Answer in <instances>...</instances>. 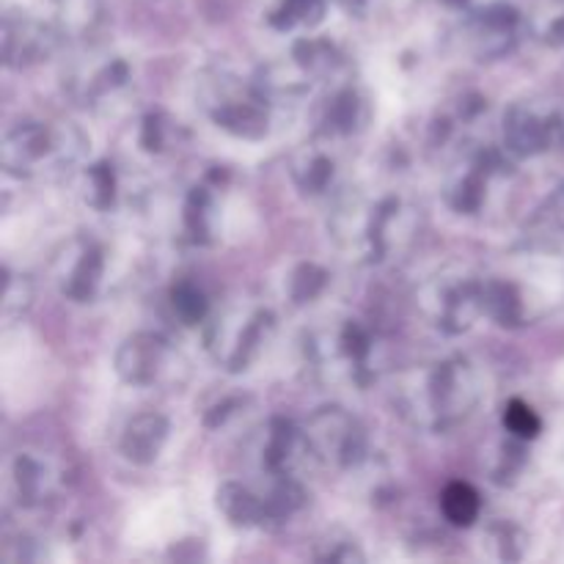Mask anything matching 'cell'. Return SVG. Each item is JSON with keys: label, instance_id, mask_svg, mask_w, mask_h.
I'll list each match as a JSON object with an SVG mask.
<instances>
[{"label": "cell", "instance_id": "1", "mask_svg": "<svg viewBox=\"0 0 564 564\" xmlns=\"http://www.w3.org/2000/svg\"><path fill=\"white\" fill-rule=\"evenodd\" d=\"M405 408L416 422L430 427H444L455 419L466 416L477 402V380L468 364H438L430 372H419L416 383L405 386Z\"/></svg>", "mask_w": 564, "mask_h": 564}, {"label": "cell", "instance_id": "2", "mask_svg": "<svg viewBox=\"0 0 564 564\" xmlns=\"http://www.w3.org/2000/svg\"><path fill=\"white\" fill-rule=\"evenodd\" d=\"M424 301H427V312L435 319V325L457 334V330H466L471 325L479 308H485V286H479L471 279H463V275L441 279L427 286Z\"/></svg>", "mask_w": 564, "mask_h": 564}, {"label": "cell", "instance_id": "3", "mask_svg": "<svg viewBox=\"0 0 564 564\" xmlns=\"http://www.w3.org/2000/svg\"><path fill=\"white\" fill-rule=\"evenodd\" d=\"M264 319L268 314L259 308H240L229 317L218 319L209 334V347L218 356V361L229 364V369H242L248 358L257 352L264 334Z\"/></svg>", "mask_w": 564, "mask_h": 564}, {"label": "cell", "instance_id": "4", "mask_svg": "<svg viewBox=\"0 0 564 564\" xmlns=\"http://www.w3.org/2000/svg\"><path fill=\"white\" fill-rule=\"evenodd\" d=\"M306 441L319 457H325L334 466H352L356 455H361L364 449L361 430L339 408H325L323 413H317L312 419Z\"/></svg>", "mask_w": 564, "mask_h": 564}, {"label": "cell", "instance_id": "5", "mask_svg": "<svg viewBox=\"0 0 564 564\" xmlns=\"http://www.w3.org/2000/svg\"><path fill=\"white\" fill-rule=\"evenodd\" d=\"M174 364L169 341L152 334H138L121 345L116 356V369L127 383L154 386Z\"/></svg>", "mask_w": 564, "mask_h": 564}, {"label": "cell", "instance_id": "6", "mask_svg": "<svg viewBox=\"0 0 564 564\" xmlns=\"http://www.w3.org/2000/svg\"><path fill=\"white\" fill-rule=\"evenodd\" d=\"M165 438H169V424L158 413H141L127 424L124 435H121V452L127 460L138 463V466H149L158 460L163 452Z\"/></svg>", "mask_w": 564, "mask_h": 564}, {"label": "cell", "instance_id": "7", "mask_svg": "<svg viewBox=\"0 0 564 564\" xmlns=\"http://www.w3.org/2000/svg\"><path fill=\"white\" fill-rule=\"evenodd\" d=\"M50 154H53V135H50L47 127L42 124L28 121V124L17 127V130L9 132V138H6V169L17 171V174L33 169V165L42 163L44 158H50Z\"/></svg>", "mask_w": 564, "mask_h": 564}, {"label": "cell", "instance_id": "8", "mask_svg": "<svg viewBox=\"0 0 564 564\" xmlns=\"http://www.w3.org/2000/svg\"><path fill=\"white\" fill-rule=\"evenodd\" d=\"M560 132V121L543 119L529 108H516L510 113V124H507V135H510L512 149L521 154H534L549 149L556 141Z\"/></svg>", "mask_w": 564, "mask_h": 564}, {"label": "cell", "instance_id": "9", "mask_svg": "<svg viewBox=\"0 0 564 564\" xmlns=\"http://www.w3.org/2000/svg\"><path fill=\"white\" fill-rule=\"evenodd\" d=\"M516 11L507 9H485L477 11V17L468 25V33L477 42L482 55H499L510 50L512 39H516Z\"/></svg>", "mask_w": 564, "mask_h": 564}, {"label": "cell", "instance_id": "10", "mask_svg": "<svg viewBox=\"0 0 564 564\" xmlns=\"http://www.w3.org/2000/svg\"><path fill=\"white\" fill-rule=\"evenodd\" d=\"M99 275H102V259H99V253L91 246H83L80 253H77V262H72L61 273V284H64L66 295L77 297V301H86V297L94 295V286H97Z\"/></svg>", "mask_w": 564, "mask_h": 564}, {"label": "cell", "instance_id": "11", "mask_svg": "<svg viewBox=\"0 0 564 564\" xmlns=\"http://www.w3.org/2000/svg\"><path fill=\"white\" fill-rule=\"evenodd\" d=\"M14 485L20 490V501H44L55 488V477L47 463L33 460V457H17L14 463Z\"/></svg>", "mask_w": 564, "mask_h": 564}, {"label": "cell", "instance_id": "12", "mask_svg": "<svg viewBox=\"0 0 564 564\" xmlns=\"http://www.w3.org/2000/svg\"><path fill=\"white\" fill-rule=\"evenodd\" d=\"M441 512L452 527H471L482 512V499L468 482H452L441 494Z\"/></svg>", "mask_w": 564, "mask_h": 564}, {"label": "cell", "instance_id": "13", "mask_svg": "<svg viewBox=\"0 0 564 564\" xmlns=\"http://www.w3.org/2000/svg\"><path fill=\"white\" fill-rule=\"evenodd\" d=\"M505 427L510 430L516 438L521 441H532L538 438L540 430H543V422L534 413L532 405H527L523 400H510L505 408Z\"/></svg>", "mask_w": 564, "mask_h": 564}, {"label": "cell", "instance_id": "14", "mask_svg": "<svg viewBox=\"0 0 564 564\" xmlns=\"http://www.w3.org/2000/svg\"><path fill=\"white\" fill-rule=\"evenodd\" d=\"M174 308L187 325H193L196 319L204 317V312H207V301H204L202 290H196V286L191 284H182L180 290H174Z\"/></svg>", "mask_w": 564, "mask_h": 564}, {"label": "cell", "instance_id": "15", "mask_svg": "<svg viewBox=\"0 0 564 564\" xmlns=\"http://www.w3.org/2000/svg\"><path fill=\"white\" fill-rule=\"evenodd\" d=\"M281 14H284V22L281 25L292 28L297 22H317L323 17V0H284L281 6Z\"/></svg>", "mask_w": 564, "mask_h": 564}, {"label": "cell", "instance_id": "16", "mask_svg": "<svg viewBox=\"0 0 564 564\" xmlns=\"http://www.w3.org/2000/svg\"><path fill=\"white\" fill-rule=\"evenodd\" d=\"M341 3L345 6H350V9H369V6H375L378 3V0H341Z\"/></svg>", "mask_w": 564, "mask_h": 564}]
</instances>
